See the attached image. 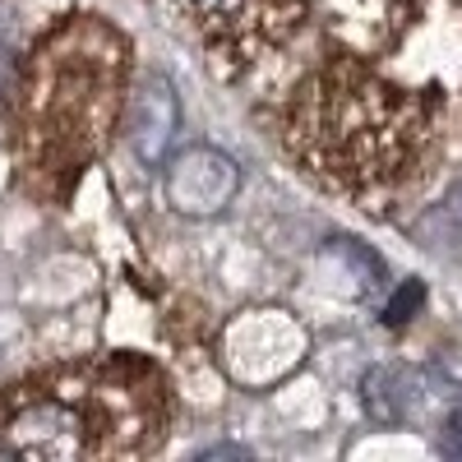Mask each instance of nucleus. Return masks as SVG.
<instances>
[{
    "instance_id": "4",
    "label": "nucleus",
    "mask_w": 462,
    "mask_h": 462,
    "mask_svg": "<svg viewBox=\"0 0 462 462\" xmlns=\"http://www.w3.org/2000/svg\"><path fill=\"white\" fill-rule=\"evenodd\" d=\"M180 134V97L167 74H143L130 97V148L143 167H162Z\"/></svg>"
},
{
    "instance_id": "9",
    "label": "nucleus",
    "mask_w": 462,
    "mask_h": 462,
    "mask_svg": "<svg viewBox=\"0 0 462 462\" xmlns=\"http://www.w3.org/2000/svg\"><path fill=\"white\" fill-rule=\"evenodd\" d=\"M448 453H462V402H457V411L448 416Z\"/></svg>"
},
{
    "instance_id": "2",
    "label": "nucleus",
    "mask_w": 462,
    "mask_h": 462,
    "mask_svg": "<svg viewBox=\"0 0 462 462\" xmlns=\"http://www.w3.org/2000/svg\"><path fill=\"white\" fill-rule=\"evenodd\" d=\"M162 167H167L162 195H167L171 213H180V217H217L241 195V167L213 143L185 148Z\"/></svg>"
},
{
    "instance_id": "5",
    "label": "nucleus",
    "mask_w": 462,
    "mask_h": 462,
    "mask_svg": "<svg viewBox=\"0 0 462 462\" xmlns=\"http://www.w3.org/2000/svg\"><path fill=\"white\" fill-rule=\"evenodd\" d=\"M416 398H420V374L407 365H374L365 374V411L374 420H383V426L407 420Z\"/></svg>"
},
{
    "instance_id": "6",
    "label": "nucleus",
    "mask_w": 462,
    "mask_h": 462,
    "mask_svg": "<svg viewBox=\"0 0 462 462\" xmlns=\"http://www.w3.org/2000/svg\"><path fill=\"white\" fill-rule=\"evenodd\" d=\"M189 10H195L204 23H213L217 32L250 37V32L282 19V0H189Z\"/></svg>"
},
{
    "instance_id": "7",
    "label": "nucleus",
    "mask_w": 462,
    "mask_h": 462,
    "mask_svg": "<svg viewBox=\"0 0 462 462\" xmlns=\"http://www.w3.org/2000/svg\"><path fill=\"white\" fill-rule=\"evenodd\" d=\"M420 300H426V287H420L416 278H407L398 291H393V300H389V310H383V324H407L416 310H420Z\"/></svg>"
},
{
    "instance_id": "8",
    "label": "nucleus",
    "mask_w": 462,
    "mask_h": 462,
    "mask_svg": "<svg viewBox=\"0 0 462 462\" xmlns=\"http://www.w3.org/2000/svg\"><path fill=\"white\" fill-rule=\"evenodd\" d=\"M444 217H448V222H453V226L462 231V180L453 185V195L444 199Z\"/></svg>"
},
{
    "instance_id": "1",
    "label": "nucleus",
    "mask_w": 462,
    "mask_h": 462,
    "mask_svg": "<svg viewBox=\"0 0 462 462\" xmlns=\"http://www.w3.org/2000/svg\"><path fill=\"white\" fill-rule=\"evenodd\" d=\"M430 130L426 102L402 97L398 88L356 69H333L310 88L300 111V134L310 158L342 180H389Z\"/></svg>"
},
{
    "instance_id": "3",
    "label": "nucleus",
    "mask_w": 462,
    "mask_h": 462,
    "mask_svg": "<svg viewBox=\"0 0 462 462\" xmlns=\"http://www.w3.org/2000/svg\"><path fill=\"white\" fill-rule=\"evenodd\" d=\"M0 439L23 457H79L93 448L88 416L65 398H23L0 420Z\"/></svg>"
}]
</instances>
